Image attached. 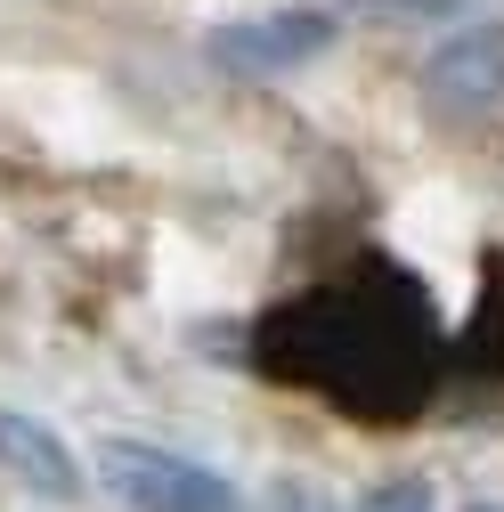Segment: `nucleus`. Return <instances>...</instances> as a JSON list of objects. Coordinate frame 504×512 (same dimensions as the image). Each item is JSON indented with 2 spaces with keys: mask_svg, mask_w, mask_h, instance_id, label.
<instances>
[{
  "mask_svg": "<svg viewBox=\"0 0 504 512\" xmlns=\"http://www.w3.org/2000/svg\"><path fill=\"white\" fill-rule=\"evenodd\" d=\"M261 512H334V504H326V488H318V480H277Z\"/></svg>",
  "mask_w": 504,
  "mask_h": 512,
  "instance_id": "obj_7",
  "label": "nucleus"
},
{
  "mask_svg": "<svg viewBox=\"0 0 504 512\" xmlns=\"http://www.w3.org/2000/svg\"><path fill=\"white\" fill-rule=\"evenodd\" d=\"M423 106L439 122H480L504 106V25H472L423 57Z\"/></svg>",
  "mask_w": 504,
  "mask_h": 512,
  "instance_id": "obj_4",
  "label": "nucleus"
},
{
  "mask_svg": "<svg viewBox=\"0 0 504 512\" xmlns=\"http://www.w3.org/2000/svg\"><path fill=\"white\" fill-rule=\"evenodd\" d=\"M252 358L277 382L318 391L326 407L358 423H399L439 382V317H431V293L399 261H358L326 285H309L301 301L269 309Z\"/></svg>",
  "mask_w": 504,
  "mask_h": 512,
  "instance_id": "obj_1",
  "label": "nucleus"
},
{
  "mask_svg": "<svg viewBox=\"0 0 504 512\" xmlns=\"http://www.w3.org/2000/svg\"><path fill=\"white\" fill-rule=\"evenodd\" d=\"M464 512H496V504H464Z\"/></svg>",
  "mask_w": 504,
  "mask_h": 512,
  "instance_id": "obj_9",
  "label": "nucleus"
},
{
  "mask_svg": "<svg viewBox=\"0 0 504 512\" xmlns=\"http://www.w3.org/2000/svg\"><path fill=\"white\" fill-rule=\"evenodd\" d=\"M366 9H464V0H366Z\"/></svg>",
  "mask_w": 504,
  "mask_h": 512,
  "instance_id": "obj_8",
  "label": "nucleus"
},
{
  "mask_svg": "<svg viewBox=\"0 0 504 512\" xmlns=\"http://www.w3.org/2000/svg\"><path fill=\"white\" fill-rule=\"evenodd\" d=\"M326 49H334V17H326V9L228 17V25H212V41H204V57H212L220 74H236V82H277V74L309 66V57H326Z\"/></svg>",
  "mask_w": 504,
  "mask_h": 512,
  "instance_id": "obj_3",
  "label": "nucleus"
},
{
  "mask_svg": "<svg viewBox=\"0 0 504 512\" xmlns=\"http://www.w3.org/2000/svg\"><path fill=\"white\" fill-rule=\"evenodd\" d=\"M358 512H431V488L423 480H383V488H366Z\"/></svg>",
  "mask_w": 504,
  "mask_h": 512,
  "instance_id": "obj_6",
  "label": "nucleus"
},
{
  "mask_svg": "<svg viewBox=\"0 0 504 512\" xmlns=\"http://www.w3.org/2000/svg\"><path fill=\"white\" fill-rule=\"evenodd\" d=\"M98 480L131 512H244V496L212 464L171 456V447H155V439H106L98 447Z\"/></svg>",
  "mask_w": 504,
  "mask_h": 512,
  "instance_id": "obj_2",
  "label": "nucleus"
},
{
  "mask_svg": "<svg viewBox=\"0 0 504 512\" xmlns=\"http://www.w3.org/2000/svg\"><path fill=\"white\" fill-rule=\"evenodd\" d=\"M0 472H17L33 496H49V504H74L82 496V464H74V447L57 439L49 423H33V415H17V407H0Z\"/></svg>",
  "mask_w": 504,
  "mask_h": 512,
  "instance_id": "obj_5",
  "label": "nucleus"
}]
</instances>
